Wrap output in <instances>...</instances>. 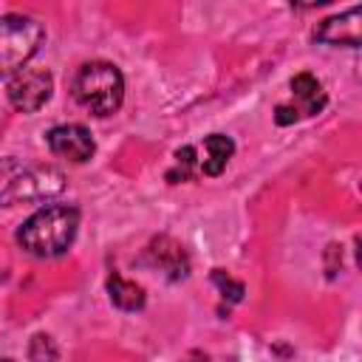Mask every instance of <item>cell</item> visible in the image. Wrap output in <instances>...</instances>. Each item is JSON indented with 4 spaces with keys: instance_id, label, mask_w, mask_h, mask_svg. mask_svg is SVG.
<instances>
[{
    "instance_id": "6da1fadb",
    "label": "cell",
    "mask_w": 362,
    "mask_h": 362,
    "mask_svg": "<svg viewBox=\"0 0 362 362\" xmlns=\"http://www.w3.org/2000/svg\"><path fill=\"white\" fill-rule=\"evenodd\" d=\"M79 226V209L71 204H48L37 209L20 229L17 243L34 257H57L71 249Z\"/></svg>"
},
{
    "instance_id": "7a4b0ae2",
    "label": "cell",
    "mask_w": 362,
    "mask_h": 362,
    "mask_svg": "<svg viewBox=\"0 0 362 362\" xmlns=\"http://www.w3.org/2000/svg\"><path fill=\"white\" fill-rule=\"evenodd\" d=\"M74 99L93 116H110L124 99V79L113 62H85L74 76Z\"/></svg>"
},
{
    "instance_id": "3957f363",
    "label": "cell",
    "mask_w": 362,
    "mask_h": 362,
    "mask_svg": "<svg viewBox=\"0 0 362 362\" xmlns=\"http://www.w3.org/2000/svg\"><path fill=\"white\" fill-rule=\"evenodd\" d=\"M42 40H45V28L40 20L28 14L0 17V76L20 74L23 65L40 51Z\"/></svg>"
},
{
    "instance_id": "277c9868",
    "label": "cell",
    "mask_w": 362,
    "mask_h": 362,
    "mask_svg": "<svg viewBox=\"0 0 362 362\" xmlns=\"http://www.w3.org/2000/svg\"><path fill=\"white\" fill-rule=\"evenodd\" d=\"M65 189V175L57 167H34L23 175L11 178L8 187L0 192V206L8 204H25V201H45Z\"/></svg>"
},
{
    "instance_id": "5b68a950",
    "label": "cell",
    "mask_w": 362,
    "mask_h": 362,
    "mask_svg": "<svg viewBox=\"0 0 362 362\" xmlns=\"http://www.w3.org/2000/svg\"><path fill=\"white\" fill-rule=\"evenodd\" d=\"M51 90H54V76L42 68H25L20 74H14L8 79V102L23 110V113H34L40 110L48 99H51Z\"/></svg>"
},
{
    "instance_id": "8992f818",
    "label": "cell",
    "mask_w": 362,
    "mask_h": 362,
    "mask_svg": "<svg viewBox=\"0 0 362 362\" xmlns=\"http://www.w3.org/2000/svg\"><path fill=\"white\" fill-rule=\"evenodd\" d=\"M45 139H48V147H51L54 156L68 158L74 164L88 161L93 156V150H96L90 130L82 127V124H57V127L48 130Z\"/></svg>"
},
{
    "instance_id": "52a82bcc",
    "label": "cell",
    "mask_w": 362,
    "mask_h": 362,
    "mask_svg": "<svg viewBox=\"0 0 362 362\" xmlns=\"http://www.w3.org/2000/svg\"><path fill=\"white\" fill-rule=\"evenodd\" d=\"M144 260H147L153 269L164 272L167 280H184V277L189 274V257H187L184 246H181L178 240H173L170 235H158V238L147 246Z\"/></svg>"
},
{
    "instance_id": "ba28073f",
    "label": "cell",
    "mask_w": 362,
    "mask_h": 362,
    "mask_svg": "<svg viewBox=\"0 0 362 362\" xmlns=\"http://www.w3.org/2000/svg\"><path fill=\"white\" fill-rule=\"evenodd\" d=\"M359 6H351L345 14L328 17L314 28V40L325 45H345L359 48Z\"/></svg>"
},
{
    "instance_id": "9c48e42d",
    "label": "cell",
    "mask_w": 362,
    "mask_h": 362,
    "mask_svg": "<svg viewBox=\"0 0 362 362\" xmlns=\"http://www.w3.org/2000/svg\"><path fill=\"white\" fill-rule=\"evenodd\" d=\"M235 153V141L223 133H212L204 139V158L198 161V173L204 175H221Z\"/></svg>"
},
{
    "instance_id": "30bf717a",
    "label": "cell",
    "mask_w": 362,
    "mask_h": 362,
    "mask_svg": "<svg viewBox=\"0 0 362 362\" xmlns=\"http://www.w3.org/2000/svg\"><path fill=\"white\" fill-rule=\"evenodd\" d=\"M291 93L303 102L297 107L300 116H314V113H320L325 107V90H322V85H320V79L314 74H297L291 79Z\"/></svg>"
},
{
    "instance_id": "8fae6325",
    "label": "cell",
    "mask_w": 362,
    "mask_h": 362,
    "mask_svg": "<svg viewBox=\"0 0 362 362\" xmlns=\"http://www.w3.org/2000/svg\"><path fill=\"white\" fill-rule=\"evenodd\" d=\"M107 294H110V303L122 311H139L144 308V288L133 280H124L122 274H110L107 277Z\"/></svg>"
},
{
    "instance_id": "7c38bea8",
    "label": "cell",
    "mask_w": 362,
    "mask_h": 362,
    "mask_svg": "<svg viewBox=\"0 0 362 362\" xmlns=\"http://www.w3.org/2000/svg\"><path fill=\"white\" fill-rule=\"evenodd\" d=\"M195 173H198L195 147H192V144H187V147H181V150L175 153V170H170V173H167V178L175 184L178 178H181V181H187V178H192Z\"/></svg>"
},
{
    "instance_id": "4fadbf2b",
    "label": "cell",
    "mask_w": 362,
    "mask_h": 362,
    "mask_svg": "<svg viewBox=\"0 0 362 362\" xmlns=\"http://www.w3.org/2000/svg\"><path fill=\"white\" fill-rule=\"evenodd\" d=\"M28 356H31V362H57L59 348L48 334H34L31 345H28Z\"/></svg>"
},
{
    "instance_id": "5bb4252c",
    "label": "cell",
    "mask_w": 362,
    "mask_h": 362,
    "mask_svg": "<svg viewBox=\"0 0 362 362\" xmlns=\"http://www.w3.org/2000/svg\"><path fill=\"white\" fill-rule=\"evenodd\" d=\"M212 283L221 288V294L226 297V300H232V303H238L240 297H243V283H238V280H232L226 272H221V269H212Z\"/></svg>"
},
{
    "instance_id": "9a60e30c",
    "label": "cell",
    "mask_w": 362,
    "mask_h": 362,
    "mask_svg": "<svg viewBox=\"0 0 362 362\" xmlns=\"http://www.w3.org/2000/svg\"><path fill=\"white\" fill-rule=\"evenodd\" d=\"M297 119H300V113H297L294 105H277V110H274V122L277 124H291Z\"/></svg>"
},
{
    "instance_id": "2e32d148",
    "label": "cell",
    "mask_w": 362,
    "mask_h": 362,
    "mask_svg": "<svg viewBox=\"0 0 362 362\" xmlns=\"http://www.w3.org/2000/svg\"><path fill=\"white\" fill-rule=\"evenodd\" d=\"M184 362H206V356L204 354H189V359H184Z\"/></svg>"
},
{
    "instance_id": "e0dca14e",
    "label": "cell",
    "mask_w": 362,
    "mask_h": 362,
    "mask_svg": "<svg viewBox=\"0 0 362 362\" xmlns=\"http://www.w3.org/2000/svg\"><path fill=\"white\" fill-rule=\"evenodd\" d=\"M0 362H14V359H8V356H0Z\"/></svg>"
}]
</instances>
